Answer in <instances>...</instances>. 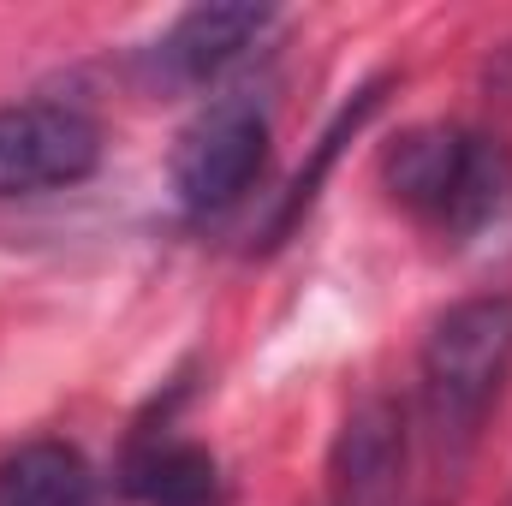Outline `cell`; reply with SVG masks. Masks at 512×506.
Returning <instances> with one entry per match:
<instances>
[{"mask_svg": "<svg viewBox=\"0 0 512 506\" xmlns=\"http://www.w3.org/2000/svg\"><path fill=\"white\" fill-rule=\"evenodd\" d=\"M382 185L399 209L447 239H477L512 215V155L465 126H417L382 155Z\"/></svg>", "mask_w": 512, "mask_h": 506, "instance_id": "1", "label": "cell"}, {"mask_svg": "<svg viewBox=\"0 0 512 506\" xmlns=\"http://www.w3.org/2000/svg\"><path fill=\"white\" fill-rule=\"evenodd\" d=\"M512 370V298L483 292L453 304L423 340V417L441 447H471Z\"/></svg>", "mask_w": 512, "mask_h": 506, "instance_id": "2", "label": "cell"}, {"mask_svg": "<svg viewBox=\"0 0 512 506\" xmlns=\"http://www.w3.org/2000/svg\"><path fill=\"white\" fill-rule=\"evenodd\" d=\"M268 167V120L256 102H215L197 126L179 137L173 191L191 215L233 209Z\"/></svg>", "mask_w": 512, "mask_h": 506, "instance_id": "3", "label": "cell"}, {"mask_svg": "<svg viewBox=\"0 0 512 506\" xmlns=\"http://www.w3.org/2000/svg\"><path fill=\"white\" fill-rule=\"evenodd\" d=\"M102 161V126L66 102L0 108V197H36L90 179Z\"/></svg>", "mask_w": 512, "mask_h": 506, "instance_id": "4", "label": "cell"}, {"mask_svg": "<svg viewBox=\"0 0 512 506\" xmlns=\"http://www.w3.org/2000/svg\"><path fill=\"white\" fill-rule=\"evenodd\" d=\"M274 24L268 6H191L185 18H173V30H161V42L149 48V78L167 90H203L215 84L262 30Z\"/></svg>", "mask_w": 512, "mask_h": 506, "instance_id": "5", "label": "cell"}, {"mask_svg": "<svg viewBox=\"0 0 512 506\" xmlns=\"http://www.w3.org/2000/svg\"><path fill=\"white\" fill-rule=\"evenodd\" d=\"M126 489L143 506H221V471H215L209 447L155 429L131 447Z\"/></svg>", "mask_w": 512, "mask_h": 506, "instance_id": "6", "label": "cell"}, {"mask_svg": "<svg viewBox=\"0 0 512 506\" xmlns=\"http://www.w3.org/2000/svg\"><path fill=\"white\" fill-rule=\"evenodd\" d=\"M399 459H405V441H399V411L387 399H370L346 435H340V453H334V483H340V501L346 506H387L399 489Z\"/></svg>", "mask_w": 512, "mask_h": 506, "instance_id": "7", "label": "cell"}, {"mask_svg": "<svg viewBox=\"0 0 512 506\" xmlns=\"http://www.w3.org/2000/svg\"><path fill=\"white\" fill-rule=\"evenodd\" d=\"M0 506H96V471L66 441H30L0 459Z\"/></svg>", "mask_w": 512, "mask_h": 506, "instance_id": "8", "label": "cell"}]
</instances>
